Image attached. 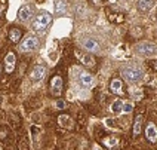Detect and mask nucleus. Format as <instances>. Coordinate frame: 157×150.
<instances>
[{
	"mask_svg": "<svg viewBox=\"0 0 157 150\" xmlns=\"http://www.w3.org/2000/svg\"><path fill=\"white\" fill-rule=\"evenodd\" d=\"M7 135H9V131H7V128H6V126H0V140L6 141Z\"/></svg>",
	"mask_w": 157,
	"mask_h": 150,
	"instance_id": "22",
	"label": "nucleus"
},
{
	"mask_svg": "<svg viewBox=\"0 0 157 150\" xmlns=\"http://www.w3.org/2000/svg\"><path fill=\"white\" fill-rule=\"evenodd\" d=\"M107 16L111 22H116V24H120L125 21V15L121 12H111V11H107Z\"/></svg>",
	"mask_w": 157,
	"mask_h": 150,
	"instance_id": "17",
	"label": "nucleus"
},
{
	"mask_svg": "<svg viewBox=\"0 0 157 150\" xmlns=\"http://www.w3.org/2000/svg\"><path fill=\"white\" fill-rule=\"evenodd\" d=\"M6 6H7L6 0H0V16H2V15H3V12L6 11Z\"/></svg>",
	"mask_w": 157,
	"mask_h": 150,
	"instance_id": "25",
	"label": "nucleus"
},
{
	"mask_svg": "<svg viewBox=\"0 0 157 150\" xmlns=\"http://www.w3.org/2000/svg\"><path fill=\"white\" fill-rule=\"evenodd\" d=\"M110 2H116V0H110Z\"/></svg>",
	"mask_w": 157,
	"mask_h": 150,
	"instance_id": "31",
	"label": "nucleus"
},
{
	"mask_svg": "<svg viewBox=\"0 0 157 150\" xmlns=\"http://www.w3.org/2000/svg\"><path fill=\"white\" fill-rule=\"evenodd\" d=\"M37 48H39V39L36 36L25 37L21 43V51H24V52H30V51H34Z\"/></svg>",
	"mask_w": 157,
	"mask_h": 150,
	"instance_id": "5",
	"label": "nucleus"
},
{
	"mask_svg": "<svg viewBox=\"0 0 157 150\" xmlns=\"http://www.w3.org/2000/svg\"><path fill=\"white\" fill-rule=\"evenodd\" d=\"M107 125H108V126H111V125H114V122H113L111 119H108V120H107Z\"/></svg>",
	"mask_w": 157,
	"mask_h": 150,
	"instance_id": "28",
	"label": "nucleus"
},
{
	"mask_svg": "<svg viewBox=\"0 0 157 150\" xmlns=\"http://www.w3.org/2000/svg\"><path fill=\"white\" fill-rule=\"evenodd\" d=\"M154 3V0H139L138 2V7H139V11H148V9H151V6Z\"/></svg>",
	"mask_w": 157,
	"mask_h": 150,
	"instance_id": "20",
	"label": "nucleus"
},
{
	"mask_svg": "<svg viewBox=\"0 0 157 150\" xmlns=\"http://www.w3.org/2000/svg\"><path fill=\"white\" fill-rule=\"evenodd\" d=\"M120 73L125 77V80L129 82V83H136V82L141 80L142 76H144L142 68H139V67H123L120 70Z\"/></svg>",
	"mask_w": 157,
	"mask_h": 150,
	"instance_id": "1",
	"label": "nucleus"
},
{
	"mask_svg": "<svg viewBox=\"0 0 157 150\" xmlns=\"http://www.w3.org/2000/svg\"><path fill=\"white\" fill-rule=\"evenodd\" d=\"M58 123L62 128H67V129H74V126H76V120L71 116H68V114H59Z\"/></svg>",
	"mask_w": 157,
	"mask_h": 150,
	"instance_id": "9",
	"label": "nucleus"
},
{
	"mask_svg": "<svg viewBox=\"0 0 157 150\" xmlns=\"http://www.w3.org/2000/svg\"><path fill=\"white\" fill-rule=\"evenodd\" d=\"M50 94L54 97H61V94H62V88H64V80L62 77H61L59 74H55L50 77Z\"/></svg>",
	"mask_w": 157,
	"mask_h": 150,
	"instance_id": "4",
	"label": "nucleus"
},
{
	"mask_svg": "<svg viewBox=\"0 0 157 150\" xmlns=\"http://www.w3.org/2000/svg\"><path fill=\"white\" fill-rule=\"evenodd\" d=\"M83 46H85L86 51L92 52V54H98V52L101 51L99 43L95 40V39H85V40H83Z\"/></svg>",
	"mask_w": 157,
	"mask_h": 150,
	"instance_id": "12",
	"label": "nucleus"
},
{
	"mask_svg": "<svg viewBox=\"0 0 157 150\" xmlns=\"http://www.w3.org/2000/svg\"><path fill=\"white\" fill-rule=\"evenodd\" d=\"M134 110L132 104H121V111H126V113H130Z\"/></svg>",
	"mask_w": 157,
	"mask_h": 150,
	"instance_id": "24",
	"label": "nucleus"
},
{
	"mask_svg": "<svg viewBox=\"0 0 157 150\" xmlns=\"http://www.w3.org/2000/svg\"><path fill=\"white\" fill-rule=\"evenodd\" d=\"M89 2H91L93 6H101V5H102V0H89Z\"/></svg>",
	"mask_w": 157,
	"mask_h": 150,
	"instance_id": "27",
	"label": "nucleus"
},
{
	"mask_svg": "<svg viewBox=\"0 0 157 150\" xmlns=\"http://www.w3.org/2000/svg\"><path fill=\"white\" fill-rule=\"evenodd\" d=\"M74 55H76L77 59H80L83 63V66H86V67H95L97 66V61L93 59V57H91L88 54H83V52H80V51H76Z\"/></svg>",
	"mask_w": 157,
	"mask_h": 150,
	"instance_id": "7",
	"label": "nucleus"
},
{
	"mask_svg": "<svg viewBox=\"0 0 157 150\" xmlns=\"http://www.w3.org/2000/svg\"><path fill=\"white\" fill-rule=\"evenodd\" d=\"M99 141H102L104 144H105L107 147H110V149H113V147H116L117 146V138L116 137H107V135H102L101 138H99Z\"/></svg>",
	"mask_w": 157,
	"mask_h": 150,
	"instance_id": "18",
	"label": "nucleus"
},
{
	"mask_svg": "<svg viewBox=\"0 0 157 150\" xmlns=\"http://www.w3.org/2000/svg\"><path fill=\"white\" fill-rule=\"evenodd\" d=\"M142 120H144V114L139 113L136 114L135 122H134V129H132V137L136 138L139 134H141V129H142Z\"/></svg>",
	"mask_w": 157,
	"mask_h": 150,
	"instance_id": "13",
	"label": "nucleus"
},
{
	"mask_svg": "<svg viewBox=\"0 0 157 150\" xmlns=\"http://www.w3.org/2000/svg\"><path fill=\"white\" fill-rule=\"evenodd\" d=\"M73 74L76 77V80L80 83L83 88H91L93 86V77L88 73V72H85V70H82L80 67H76L73 70Z\"/></svg>",
	"mask_w": 157,
	"mask_h": 150,
	"instance_id": "3",
	"label": "nucleus"
},
{
	"mask_svg": "<svg viewBox=\"0 0 157 150\" xmlns=\"http://www.w3.org/2000/svg\"><path fill=\"white\" fill-rule=\"evenodd\" d=\"M33 14H34L33 6L25 5V6H22L21 9H19V12H18V18H19L22 22H27V21H30V20H31Z\"/></svg>",
	"mask_w": 157,
	"mask_h": 150,
	"instance_id": "10",
	"label": "nucleus"
},
{
	"mask_svg": "<svg viewBox=\"0 0 157 150\" xmlns=\"http://www.w3.org/2000/svg\"><path fill=\"white\" fill-rule=\"evenodd\" d=\"M67 11V5H65V0H55V12L58 15H62Z\"/></svg>",
	"mask_w": 157,
	"mask_h": 150,
	"instance_id": "19",
	"label": "nucleus"
},
{
	"mask_svg": "<svg viewBox=\"0 0 157 150\" xmlns=\"http://www.w3.org/2000/svg\"><path fill=\"white\" fill-rule=\"evenodd\" d=\"M67 107H68L67 101H64V100H58V101H56V109L64 110V109H67Z\"/></svg>",
	"mask_w": 157,
	"mask_h": 150,
	"instance_id": "23",
	"label": "nucleus"
},
{
	"mask_svg": "<svg viewBox=\"0 0 157 150\" xmlns=\"http://www.w3.org/2000/svg\"><path fill=\"white\" fill-rule=\"evenodd\" d=\"M110 89H111L113 94H116V95L125 94L123 92V82H121L120 79H113V80L110 82Z\"/></svg>",
	"mask_w": 157,
	"mask_h": 150,
	"instance_id": "15",
	"label": "nucleus"
},
{
	"mask_svg": "<svg viewBox=\"0 0 157 150\" xmlns=\"http://www.w3.org/2000/svg\"><path fill=\"white\" fill-rule=\"evenodd\" d=\"M144 129H145V138L150 141V143H156L157 141V128H156L154 123L148 122Z\"/></svg>",
	"mask_w": 157,
	"mask_h": 150,
	"instance_id": "8",
	"label": "nucleus"
},
{
	"mask_svg": "<svg viewBox=\"0 0 157 150\" xmlns=\"http://www.w3.org/2000/svg\"><path fill=\"white\" fill-rule=\"evenodd\" d=\"M45 74H46V68L43 66H36L33 68V72L30 73V79L33 82H39L45 77Z\"/></svg>",
	"mask_w": 157,
	"mask_h": 150,
	"instance_id": "11",
	"label": "nucleus"
},
{
	"mask_svg": "<svg viewBox=\"0 0 157 150\" xmlns=\"http://www.w3.org/2000/svg\"><path fill=\"white\" fill-rule=\"evenodd\" d=\"M0 74H2V64H0Z\"/></svg>",
	"mask_w": 157,
	"mask_h": 150,
	"instance_id": "29",
	"label": "nucleus"
},
{
	"mask_svg": "<svg viewBox=\"0 0 157 150\" xmlns=\"http://www.w3.org/2000/svg\"><path fill=\"white\" fill-rule=\"evenodd\" d=\"M50 22H52V15L49 12H42L36 16V20L33 21V28L39 33H42L49 27Z\"/></svg>",
	"mask_w": 157,
	"mask_h": 150,
	"instance_id": "2",
	"label": "nucleus"
},
{
	"mask_svg": "<svg viewBox=\"0 0 157 150\" xmlns=\"http://www.w3.org/2000/svg\"><path fill=\"white\" fill-rule=\"evenodd\" d=\"M15 63H16V58H15V54L13 52H9V54L6 55L5 58V64H6V73L7 74H11L13 73V70H15Z\"/></svg>",
	"mask_w": 157,
	"mask_h": 150,
	"instance_id": "14",
	"label": "nucleus"
},
{
	"mask_svg": "<svg viewBox=\"0 0 157 150\" xmlns=\"http://www.w3.org/2000/svg\"><path fill=\"white\" fill-rule=\"evenodd\" d=\"M121 104H123V103H121V101H114V103H113V105H111V110L113 111H114V113H120L121 111Z\"/></svg>",
	"mask_w": 157,
	"mask_h": 150,
	"instance_id": "21",
	"label": "nucleus"
},
{
	"mask_svg": "<svg viewBox=\"0 0 157 150\" xmlns=\"http://www.w3.org/2000/svg\"><path fill=\"white\" fill-rule=\"evenodd\" d=\"M7 39H9L12 43H18L22 39V30L18 27H13L9 30V34H7Z\"/></svg>",
	"mask_w": 157,
	"mask_h": 150,
	"instance_id": "16",
	"label": "nucleus"
},
{
	"mask_svg": "<svg viewBox=\"0 0 157 150\" xmlns=\"http://www.w3.org/2000/svg\"><path fill=\"white\" fill-rule=\"evenodd\" d=\"M2 149H3V146H2V144H0V150H2Z\"/></svg>",
	"mask_w": 157,
	"mask_h": 150,
	"instance_id": "30",
	"label": "nucleus"
},
{
	"mask_svg": "<svg viewBox=\"0 0 157 150\" xmlns=\"http://www.w3.org/2000/svg\"><path fill=\"white\" fill-rule=\"evenodd\" d=\"M132 92H134V94H132V97H134V98H136V100H141V97H142L141 91H139V89H136V91H135V89H134Z\"/></svg>",
	"mask_w": 157,
	"mask_h": 150,
	"instance_id": "26",
	"label": "nucleus"
},
{
	"mask_svg": "<svg viewBox=\"0 0 157 150\" xmlns=\"http://www.w3.org/2000/svg\"><path fill=\"white\" fill-rule=\"evenodd\" d=\"M136 52L139 55H144V57H151L156 54V46L153 45V43H139V45L136 46Z\"/></svg>",
	"mask_w": 157,
	"mask_h": 150,
	"instance_id": "6",
	"label": "nucleus"
}]
</instances>
